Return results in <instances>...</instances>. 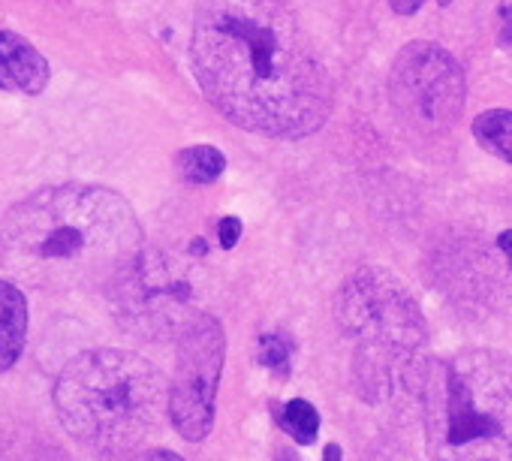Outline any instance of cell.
<instances>
[{
	"label": "cell",
	"mask_w": 512,
	"mask_h": 461,
	"mask_svg": "<svg viewBox=\"0 0 512 461\" xmlns=\"http://www.w3.org/2000/svg\"><path fill=\"white\" fill-rule=\"evenodd\" d=\"M133 461H184V458L175 455V452H169V449H145Z\"/></svg>",
	"instance_id": "cell-18"
},
{
	"label": "cell",
	"mask_w": 512,
	"mask_h": 461,
	"mask_svg": "<svg viewBox=\"0 0 512 461\" xmlns=\"http://www.w3.org/2000/svg\"><path fill=\"white\" fill-rule=\"evenodd\" d=\"M278 413V425L302 446L314 443L317 434H320V413L314 404H308L305 398H293L281 407H275Z\"/></svg>",
	"instance_id": "cell-13"
},
{
	"label": "cell",
	"mask_w": 512,
	"mask_h": 461,
	"mask_svg": "<svg viewBox=\"0 0 512 461\" xmlns=\"http://www.w3.org/2000/svg\"><path fill=\"white\" fill-rule=\"evenodd\" d=\"M175 166H178L184 181H190V184H211V181H217L223 175L226 157H223V151H217L211 145H193V148L178 151Z\"/></svg>",
	"instance_id": "cell-12"
},
{
	"label": "cell",
	"mask_w": 512,
	"mask_h": 461,
	"mask_svg": "<svg viewBox=\"0 0 512 461\" xmlns=\"http://www.w3.org/2000/svg\"><path fill=\"white\" fill-rule=\"evenodd\" d=\"M473 136L488 154L512 163V112L509 109H491V112L476 115Z\"/></svg>",
	"instance_id": "cell-11"
},
{
	"label": "cell",
	"mask_w": 512,
	"mask_h": 461,
	"mask_svg": "<svg viewBox=\"0 0 512 461\" xmlns=\"http://www.w3.org/2000/svg\"><path fill=\"white\" fill-rule=\"evenodd\" d=\"M49 61L19 34L0 31V88L37 97L49 85Z\"/></svg>",
	"instance_id": "cell-9"
},
{
	"label": "cell",
	"mask_w": 512,
	"mask_h": 461,
	"mask_svg": "<svg viewBox=\"0 0 512 461\" xmlns=\"http://www.w3.org/2000/svg\"><path fill=\"white\" fill-rule=\"evenodd\" d=\"M323 461H344L341 446H338V443H329V446H326V452H323Z\"/></svg>",
	"instance_id": "cell-20"
},
{
	"label": "cell",
	"mask_w": 512,
	"mask_h": 461,
	"mask_svg": "<svg viewBox=\"0 0 512 461\" xmlns=\"http://www.w3.org/2000/svg\"><path fill=\"white\" fill-rule=\"evenodd\" d=\"M500 40L512 49V0H500Z\"/></svg>",
	"instance_id": "cell-16"
},
{
	"label": "cell",
	"mask_w": 512,
	"mask_h": 461,
	"mask_svg": "<svg viewBox=\"0 0 512 461\" xmlns=\"http://www.w3.org/2000/svg\"><path fill=\"white\" fill-rule=\"evenodd\" d=\"M226 359L223 326L211 314H199L181 335L175 374L169 386V419L184 440L208 437L217 413V383Z\"/></svg>",
	"instance_id": "cell-8"
},
{
	"label": "cell",
	"mask_w": 512,
	"mask_h": 461,
	"mask_svg": "<svg viewBox=\"0 0 512 461\" xmlns=\"http://www.w3.org/2000/svg\"><path fill=\"white\" fill-rule=\"evenodd\" d=\"M467 82L461 64L434 43H410L389 73V100L398 121L419 136H443L461 118Z\"/></svg>",
	"instance_id": "cell-7"
},
{
	"label": "cell",
	"mask_w": 512,
	"mask_h": 461,
	"mask_svg": "<svg viewBox=\"0 0 512 461\" xmlns=\"http://www.w3.org/2000/svg\"><path fill=\"white\" fill-rule=\"evenodd\" d=\"M142 251L130 202L100 184H55L25 196L0 223V269L16 284L67 293L109 287Z\"/></svg>",
	"instance_id": "cell-2"
},
{
	"label": "cell",
	"mask_w": 512,
	"mask_h": 461,
	"mask_svg": "<svg viewBox=\"0 0 512 461\" xmlns=\"http://www.w3.org/2000/svg\"><path fill=\"white\" fill-rule=\"evenodd\" d=\"M28 335V299L22 296L19 284L0 278V374L10 371L22 350Z\"/></svg>",
	"instance_id": "cell-10"
},
{
	"label": "cell",
	"mask_w": 512,
	"mask_h": 461,
	"mask_svg": "<svg viewBox=\"0 0 512 461\" xmlns=\"http://www.w3.org/2000/svg\"><path fill=\"white\" fill-rule=\"evenodd\" d=\"M217 239H220V248L223 251H232L241 239V220L238 217H223L217 223Z\"/></svg>",
	"instance_id": "cell-15"
},
{
	"label": "cell",
	"mask_w": 512,
	"mask_h": 461,
	"mask_svg": "<svg viewBox=\"0 0 512 461\" xmlns=\"http://www.w3.org/2000/svg\"><path fill=\"white\" fill-rule=\"evenodd\" d=\"M190 61L208 103L256 136H311L335 103L332 76L290 0H202Z\"/></svg>",
	"instance_id": "cell-1"
},
{
	"label": "cell",
	"mask_w": 512,
	"mask_h": 461,
	"mask_svg": "<svg viewBox=\"0 0 512 461\" xmlns=\"http://www.w3.org/2000/svg\"><path fill=\"white\" fill-rule=\"evenodd\" d=\"M428 449L437 461H512V359L464 350L419 377Z\"/></svg>",
	"instance_id": "cell-4"
},
{
	"label": "cell",
	"mask_w": 512,
	"mask_h": 461,
	"mask_svg": "<svg viewBox=\"0 0 512 461\" xmlns=\"http://www.w3.org/2000/svg\"><path fill=\"white\" fill-rule=\"evenodd\" d=\"M497 248L503 251V257L509 260V266H512V229H506V233H500L497 236Z\"/></svg>",
	"instance_id": "cell-19"
},
{
	"label": "cell",
	"mask_w": 512,
	"mask_h": 461,
	"mask_svg": "<svg viewBox=\"0 0 512 461\" xmlns=\"http://www.w3.org/2000/svg\"><path fill=\"white\" fill-rule=\"evenodd\" d=\"M199 269L169 251L142 248L109 284L121 326L145 341L178 338L199 311Z\"/></svg>",
	"instance_id": "cell-6"
},
{
	"label": "cell",
	"mask_w": 512,
	"mask_h": 461,
	"mask_svg": "<svg viewBox=\"0 0 512 461\" xmlns=\"http://www.w3.org/2000/svg\"><path fill=\"white\" fill-rule=\"evenodd\" d=\"M422 4H425V0H389V7H392L398 16H413ZM437 4H440V7H449L452 0H437Z\"/></svg>",
	"instance_id": "cell-17"
},
{
	"label": "cell",
	"mask_w": 512,
	"mask_h": 461,
	"mask_svg": "<svg viewBox=\"0 0 512 461\" xmlns=\"http://www.w3.org/2000/svg\"><path fill=\"white\" fill-rule=\"evenodd\" d=\"M338 326L356 344V377L380 395L392 374L422 377L428 329L410 290L389 269H359L338 290Z\"/></svg>",
	"instance_id": "cell-5"
},
{
	"label": "cell",
	"mask_w": 512,
	"mask_h": 461,
	"mask_svg": "<svg viewBox=\"0 0 512 461\" xmlns=\"http://www.w3.org/2000/svg\"><path fill=\"white\" fill-rule=\"evenodd\" d=\"M290 353H293V344L284 335H263L260 338V362L266 368L287 374L290 371Z\"/></svg>",
	"instance_id": "cell-14"
},
{
	"label": "cell",
	"mask_w": 512,
	"mask_h": 461,
	"mask_svg": "<svg viewBox=\"0 0 512 461\" xmlns=\"http://www.w3.org/2000/svg\"><path fill=\"white\" fill-rule=\"evenodd\" d=\"M61 425L85 449L124 455L145 443L169 410V389L154 362L130 350H88L55 383Z\"/></svg>",
	"instance_id": "cell-3"
}]
</instances>
